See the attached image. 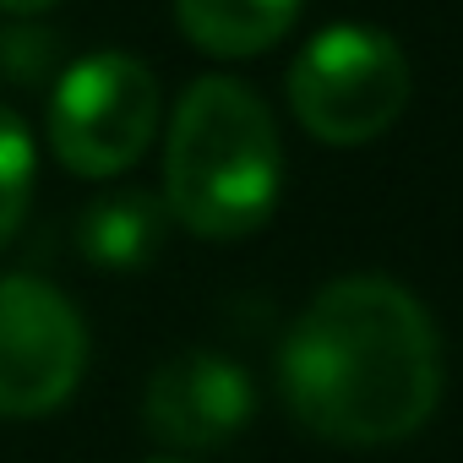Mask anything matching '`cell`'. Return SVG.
I'll return each instance as SVG.
<instances>
[{
    "label": "cell",
    "instance_id": "obj_1",
    "mask_svg": "<svg viewBox=\"0 0 463 463\" xmlns=\"http://www.w3.org/2000/svg\"><path fill=\"white\" fill-rule=\"evenodd\" d=\"M289 414L338 447L414 436L441 398V344L425 306L376 273L327 284L279 349Z\"/></svg>",
    "mask_w": 463,
    "mask_h": 463
},
{
    "label": "cell",
    "instance_id": "obj_2",
    "mask_svg": "<svg viewBox=\"0 0 463 463\" xmlns=\"http://www.w3.org/2000/svg\"><path fill=\"white\" fill-rule=\"evenodd\" d=\"M284 191V147L268 104L235 77H202L180 93L164 142V207L202 241L262 229Z\"/></svg>",
    "mask_w": 463,
    "mask_h": 463
},
{
    "label": "cell",
    "instance_id": "obj_3",
    "mask_svg": "<svg viewBox=\"0 0 463 463\" xmlns=\"http://www.w3.org/2000/svg\"><path fill=\"white\" fill-rule=\"evenodd\" d=\"M403 104H409V61L371 23L322 28L289 66V109L327 147H354L382 137L403 115Z\"/></svg>",
    "mask_w": 463,
    "mask_h": 463
},
{
    "label": "cell",
    "instance_id": "obj_4",
    "mask_svg": "<svg viewBox=\"0 0 463 463\" xmlns=\"http://www.w3.org/2000/svg\"><path fill=\"white\" fill-rule=\"evenodd\" d=\"M158 77L126 50L82 55L50 93V147L82 180L126 175L158 131Z\"/></svg>",
    "mask_w": 463,
    "mask_h": 463
},
{
    "label": "cell",
    "instance_id": "obj_5",
    "mask_svg": "<svg viewBox=\"0 0 463 463\" xmlns=\"http://www.w3.org/2000/svg\"><path fill=\"white\" fill-rule=\"evenodd\" d=\"M82 371L88 327L77 306L33 273H0V420L55 414Z\"/></svg>",
    "mask_w": 463,
    "mask_h": 463
},
{
    "label": "cell",
    "instance_id": "obj_6",
    "mask_svg": "<svg viewBox=\"0 0 463 463\" xmlns=\"http://www.w3.org/2000/svg\"><path fill=\"white\" fill-rule=\"evenodd\" d=\"M251 409H257L251 376L229 354H213V349L169 354L147 376V398H142L147 430L180 452H213L223 441H235Z\"/></svg>",
    "mask_w": 463,
    "mask_h": 463
},
{
    "label": "cell",
    "instance_id": "obj_7",
    "mask_svg": "<svg viewBox=\"0 0 463 463\" xmlns=\"http://www.w3.org/2000/svg\"><path fill=\"white\" fill-rule=\"evenodd\" d=\"M169 207L153 191H109L77 218V246L104 273H137L158 257Z\"/></svg>",
    "mask_w": 463,
    "mask_h": 463
},
{
    "label": "cell",
    "instance_id": "obj_8",
    "mask_svg": "<svg viewBox=\"0 0 463 463\" xmlns=\"http://www.w3.org/2000/svg\"><path fill=\"white\" fill-rule=\"evenodd\" d=\"M175 17L202 55L246 61L273 50L295 28L300 0H175Z\"/></svg>",
    "mask_w": 463,
    "mask_h": 463
},
{
    "label": "cell",
    "instance_id": "obj_9",
    "mask_svg": "<svg viewBox=\"0 0 463 463\" xmlns=\"http://www.w3.org/2000/svg\"><path fill=\"white\" fill-rule=\"evenodd\" d=\"M33 175H39V153H33V131L17 109L0 104V246H12V235L28 218V196H33Z\"/></svg>",
    "mask_w": 463,
    "mask_h": 463
},
{
    "label": "cell",
    "instance_id": "obj_10",
    "mask_svg": "<svg viewBox=\"0 0 463 463\" xmlns=\"http://www.w3.org/2000/svg\"><path fill=\"white\" fill-rule=\"evenodd\" d=\"M50 6H55V0H0V12H12V17H39Z\"/></svg>",
    "mask_w": 463,
    "mask_h": 463
},
{
    "label": "cell",
    "instance_id": "obj_11",
    "mask_svg": "<svg viewBox=\"0 0 463 463\" xmlns=\"http://www.w3.org/2000/svg\"><path fill=\"white\" fill-rule=\"evenodd\" d=\"M153 463H175V458H153Z\"/></svg>",
    "mask_w": 463,
    "mask_h": 463
}]
</instances>
